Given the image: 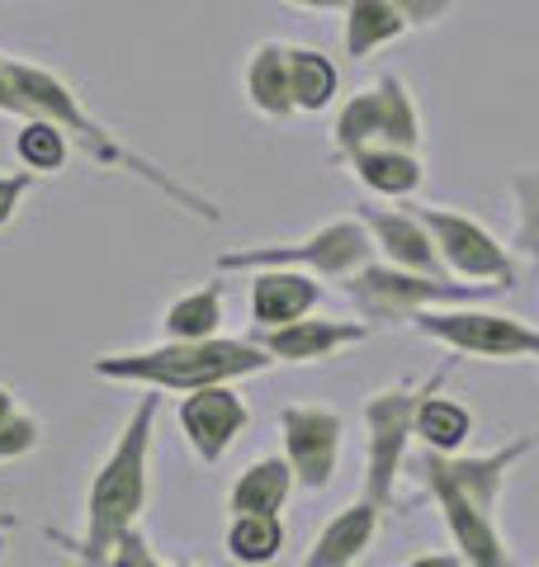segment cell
<instances>
[{
    "label": "cell",
    "instance_id": "8992f818",
    "mask_svg": "<svg viewBox=\"0 0 539 567\" xmlns=\"http://www.w3.org/2000/svg\"><path fill=\"white\" fill-rule=\"evenodd\" d=\"M445 383V374H430L417 388H384L365 402V496L393 506V487H398L407 440L417 435V412L421 402Z\"/></svg>",
    "mask_w": 539,
    "mask_h": 567
},
{
    "label": "cell",
    "instance_id": "836d02e7",
    "mask_svg": "<svg viewBox=\"0 0 539 567\" xmlns=\"http://www.w3.org/2000/svg\"><path fill=\"white\" fill-rule=\"evenodd\" d=\"M289 6H298V10H346L350 0H289Z\"/></svg>",
    "mask_w": 539,
    "mask_h": 567
},
{
    "label": "cell",
    "instance_id": "d4e9b609",
    "mask_svg": "<svg viewBox=\"0 0 539 567\" xmlns=\"http://www.w3.org/2000/svg\"><path fill=\"white\" fill-rule=\"evenodd\" d=\"M469 431H474V416L464 412L455 398H440V388L421 402V412H417V435L426 440V450L455 454L464 440H469Z\"/></svg>",
    "mask_w": 539,
    "mask_h": 567
},
{
    "label": "cell",
    "instance_id": "9a60e30c",
    "mask_svg": "<svg viewBox=\"0 0 539 567\" xmlns=\"http://www.w3.org/2000/svg\"><path fill=\"white\" fill-rule=\"evenodd\" d=\"M359 223L369 227L374 251H379L388 265H398V270H411V275H445V260H440L436 241H430L426 223L417 218V213L365 204V208H359Z\"/></svg>",
    "mask_w": 539,
    "mask_h": 567
},
{
    "label": "cell",
    "instance_id": "2e32d148",
    "mask_svg": "<svg viewBox=\"0 0 539 567\" xmlns=\"http://www.w3.org/2000/svg\"><path fill=\"white\" fill-rule=\"evenodd\" d=\"M251 322L261 331L270 327H289L313 317L322 303V284L303 270H251Z\"/></svg>",
    "mask_w": 539,
    "mask_h": 567
},
{
    "label": "cell",
    "instance_id": "52a82bcc",
    "mask_svg": "<svg viewBox=\"0 0 539 567\" xmlns=\"http://www.w3.org/2000/svg\"><path fill=\"white\" fill-rule=\"evenodd\" d=\"M336 156H350L359 147H407V152H417V142H421V114H417V104H411L407 95V85L393 76H379L369 85V91H359L350 95L346 104L336 110Z\"/></svg>",
    "mask_w": 539,
    "mask_h": 567
},
{
    "label": "cell",
    "instance_id": "ac0fdd59",
    "mask_svg": "<svg viewBox=\"0 0 539 567\" xmlns=\"http://www.w3.org/2000/svg\"><path fill=\"white\" fill-rule=\"evenodd\" d=\"M340 162L350 166V175L365 189L388 194V199H411L421 189V162L407 147H384L379 142V147H359L350 156H340Z\"/></svg>",
    "mask_w": 539,
    "mask_h": 567
},
{
    "label": "cell",
    "instance_id": "d6986e66",
    "mask_svg": "<svg viewBox=\"0 0 539 567\" xmlns=\"http://www.w3.org/2000/svg\"><path fill=\"white\" fill-rule=\"evenodd\" d=\"M294 483L298 477L289 468V458H261V464H251L237 483H232L227 511L232 516H279Z\"/></svg>",
    "mask_w": 539,
    "mask_h": 567
},
{
    "label": "cell",
    "instance_id": "74e56055",
    "mask_svg": "<svg viewBox=\"0 0 539 567\" xmlns=\"http://www.w3.org/2000/svg\"><path fill=\"white\" fill-rule=\"evenodd\" d=\"M0 548H6V544H0Z\"/></svg>",
    "mask_w": 539,
    "mask_h": 567
},
{
    "label": "cell",
    "instance_id": "ba28073f",
    "mask_svg": "<svg viewBox=\"0 0 539 567\" xmlns=\"http://www.w3.org/2000/svg\"><path fill=\"white\" fill-rule=\"evenodd\" d=\"M411 327L459 354H478V360H539V327L507 317V312L430 308Z\"/></svg>",
    "mask_w": 539,
    "mask_h": 567
},
{
    "label": "cell",
    "instance_id": "30bf717a",
    "mask_svg": "<svg viewBox=\"0 0 539 567\" xmlns=\"http://www.w3.org/2000/svg\"><path fill=\"white\" fill-rule=\"evenodd\" d=\"M279 435H284V458L303 487L322 492L336 473L340 458V435L346 421L327 406H279Z\"/></svg>",
    "mask_w": 539,
    "mask_h": 567
},
{
    "label": "cell",
    "instance_id": "4dcf8cb0",
    "mask_svg": "<svg viewBox=\"0 0 539 567\" xmlns=\"http://www.w3.org/2000/svg\"><path fill=\"white\" fill-rule=\"evenodd\" d=\"M33 189V171H20V175H0V227H6L14 218V208H20V199Z\"/></svg>",
    "mask_w": 539,
    "mask_h": 567
},
{
    "label": "cell",
    "instance_id": "4316f807",
    "mask_svg": "<svg viewBox=\"0 0 539 567\" xmlns=\"http://www.w3.org/2000/svg\"><path fill=\"white\" fill-rule=\"evenodd\" d=\"M511 199H516V251L539 260V166L511 175Z\"/></svg>",
    "mask_w": 539,
    "mask_h": 567
},
{
    "label": "cell",
    "instance_id": "1f68e13d",
    "mask_svg": "<svg viewBox=\"0 0 539 567\" xmlns=\"http://www.w3.org/2000/svg\"><path fill=\"white\" fill-rule=\"evenodd\" d=\"M0 114H20L24 123L33 118V114H29V104H24L20 95H14V85H10V71H6V62H0Z\"/></svg>",
    "mask_w": 539,
    "mask_h": 567
},
{
    "label": "cell",
    "instance_id": "277c9868",
    "mask_svg": "<svg viewBox=\"0 0 539 567\" xmlns=\"http://www.w3.org/2000/svg\"><path fill=\"white\" fill-rule=\"evenodd\" d=\"M340 289L350 293L359 317L374 327L417 322L430 308H474L482 298L507 293V289H497V284H469V279H449V275H411L388 260H369L365 270L340 279Z\"/></svg>",
    "mask_w": 539,
    "mask_h": 567
},
{
    "label": "cell",
    "instance_id": "4fadbf2b",
    "mask_svg": "<svg viewBox=\"0 0 539 567\" xmlns=\"http://www.w3.org/2000/svg\"><path fill=\"white\" fill-rule=\"evenodd\" d=\"M530 450H539V431H530V435H520V440H511V445H501V450H492V454H478V458H464V454H436V450H421V458L417 464H426V468H436L445 483H455L469 502L478 506V511H492L497 516V496H501V487H507V473L526 458Z\"/></svg>",
    "mask_w": 539,
    "mask_h": 567
},
{
    "label": "cell",
    "instance_id": "44dd1931",
    "mask_svg": "<svg viewBox=\"0 0 539 567\" xmlns=\"http://www.w3.org/2000/svg\"><path fill=\"white\" fill-rule=\"evenodd\" d=\"M284 62H289V95L298 114H322L327 104H336L340 95V71L327 52L317 48H284Z\"/></svg>",
    "mask_w": 539,
    "mask_h": 567
},
{
    "label": "cell",
    "instance_id": "7402d4cb",
    "mask_svg": "<svg viewBox=\"0 0 539 567\" xmlns=\"http://www.w3.org/2000/svg\"><path fill=\"white\" fill-rule=\"evenodd\" d=\"M411 24L393 0H350L346 6V52L350 58H369L374 48L403 39Z\"/></svg>",
    "mask_w": 539,
    "mask_h": 567
},
{
    "label": "cell",
    "instance_id": "5bb4252c",
    "mask_svg": "<svg viewBox=\"0 0 539 567\" xmlns=\"http://www.w3.org/2000/svg\"><path fill=\"white\" fill-rule=\"evenodd\" d=\"M369 322H332V317H303V322L289 327H270L261 336H251L275 364H317L332 360V354L350 350L365 341Z\"/></svg>",
    "mask_w": 539,
    "mask_h": 567
},
{
    "label": "cell",
    "instance_id": "484cf974",
    "mask_svg": "<svg viewBox=\"0 0 539 567\" xmlns=\"http://www.w3.org/2000/svg\"><path fill=\"white\" fill-rule=\"evenodd\" d=\"M14 152H20V162L33 175H39V171H62L67 152H71V137L52 118H29L20 128V137H14Z\"/></svg>",
    "mask_w": 539,
    "mask_h": 567
},
{
    "label": "cell",
    "instance_id": "8d00e7d4",
    "mask_svg": "<svg viewBox=\"0 0 539 567\" xmlns=\"http://www.w3.org/2000/svg\"><path fill=\"white\" fill-rule=\"evenodd\" d=\"M175 567H200V563H175Z\"/></svg>",
    "mask_w": 539,
    "mask_h": 567
},
{
    "label": "cell",
    "instance_id": "e575fe53",
    "mask_svg": "<svg viewBox=\"0 0 539 567\" xmlns=\"http://www.w3.org/2000/svg\"><path fill=\"white\" fill-rule=\"evenodd\" d=\"M10 416H14V398L6 393V388H0V425H6Z\"/></svg>",
    "mask_w": 539,
    "mask_h": 567
},
{
    "label": "cell",
    "instance_id": "603a6c76",
    "mask_svg": "<svg viewBox=\"0 0 539 567\" xmlns=\"http://www.w3.org/2000/svg\"><path fill=\"white\" fill-rule=\"evenodd\" d=\"M223 327V284H204L185 298H175L161 317L166 341H213Z\"/></svg>",
    "mask_w": 539,
    "mask_h": 567
},
{
    "label": "cell",
    "instance_id": "83f0119b",
    "mask_svg": "<svg viewBox=\"0 0 539 567\" xmlns=\"http://www.w3.org/2000/svg\"><path fill=\"white\" fill-rule=\"evenodd\" d=\"M33 445H39V421H33V416L14 412L6 425H0V458H20Z\"/></svg>",
    "mask_w": 539,
    "mask_h": 567
},
{
    "label": "cell",
    "instance_id": "e0dca14e",
    "mask_svg": "<svg viewBox=\"0 0 539 567\" xmlns=\"http://www.w3.org/2000/svg\"><path fill=\"white\" fill-rule=\"evenodd\" d=\"M379 511L384 506L369 502V496H359V502H350L346 511H336V516L317 529L303 567H355V558L374 544V535H379Z\"/></svg>",
    "mask_w": 539,
    "mask_h": 567
},
{
    "label": "cell",
    "instance_id": "f1b7e54d",
    "mask_svg": "<svg viewBox=\"0 0 539 567\" xmlns=\"http://www.w3.org/2000/svg\"><path fill=\"white\" fill-rule=\"evenodd\" d=\"M104 567H161V563L152 554V544L142 539V529H129V535L114 544V554H110V563H104Z\"/></svg>",
    "mask_w": 539,
    "mask_h": 567
},
{
    "label": "cell",
    "instance_id": "7c38bea8",
    "mask_svg": "<svg viewBox=\"0 0 539 567\" xmlns=\"http://www.w3.org/2000/svg\"><path fill=\"white\" fill-rule=\"evenodd\" d=\"M175 416H180V431H185L190 450L200 454V464H223L232 440L251 425V406L232 393V383H223V388L185 393V402H180Z\"/></svg>",
    "mask_w": 539,
    "mask_h": 567
},
{
    "label": "cell",
    "instance_id": "9c48e42d",
    "mask_svg": "<svg viewBox=\"0 0 539 567\" xmlns=\"http://www.w3.org/2000/svg\"><path fill=\"white\" fill-rule=\"evenodd\" d=\"M411 213L426 223V233H430V241H436L445 270L455 279L497 284V289H511L516 284L511 251L482 223L464 218V213H455V208H440V204H411Z\"/></svg>",
    "mask_w": 539,
    "mask_h": 567
},
{
    "label": "cell",
    "instance_id": "f546056e",
    "mask_svg": "<svg viewBox=\"0 0 539 567\" xmlns=\"http://www.w3.org/2000/svg\"><path fill=\"white\" fill-rule=\"evenodd\" d=\"M393 6L403 10V20H407L411 29H426V24L445 20V14H449V6H455V0H393Z\"/></svg>",
    "mask_w": 539,
    "mask_h": 567
},
{
    "label": "cell",
    "instance_id": "8fae6325",
    "mask_svg": "<svg viewBox=\"0 0 539 567\" xmlns=\"http://www.w3.org/2000/svg\"><path fill=\"white\" fill-rule=\"evenodd\" d=\"M417 473H421L426 492L436 496V506H440V516H445V525H449V535H455V548L464 554V563H469V567H511L507 539H501L492 511H478L469 496H464L455 483H445L436 468L417 464Z\"/></svg>",
    "mask_w": 539,
    "mask_h": 567
},
{
    "label": "cell",
    "instance_id": "7a4b0ae2",
    "mask_svg": "<svg viewBox=\"0 0 539 567\" xmlns=\"http://www.w3.org/2000/svg\"><path fill=\"white\" fill-rule=\"evenodd\" d=\"M156 412H161V398L148 393L129 412L114 450L104 454L95 483H90L85 529H81L77 548H71L81 567H104L114 554V544L129 535V529H138V516H142V506H148V464H152Z\"/></svg>",
    "mask_w": 539,
    "mask_h": 567
},
{
    "label": "cell",
    "instance_id": "5b68a950",
    "mask_svg": "<svg viewBox=\"0 0 539 567\" xmlns=\"http://www.w3.org/2000/svg\"><path fill=\"white\" fill-rule=\"evenodd\" d=\"M374 260V237L365 223L340 218L308 233L303 241L284 246H242V251H223L218 270H303V275H327V279H350Z\"/></svg>",
    "mask_w": 539,
    "mask_h": 567
},
{
    "label": "cell",
    "instance_id": "6da1fadb",
    "mask_svg": "<svg viewBox=\"0 0 539 567\" xmlns=\"http://www.w3.org/2000/svg\"><path fill=\"white\" fill-rule=\"evenodd\" d=\"M6 71H10L14 95L29 104V114H33V118H52V123H58V128H62L71 142H77V147H81L95 166H104V171H123V175H138V181H148L156 194H166L171 204L190 208L200 223H218V218H223V208L213 204V199H204L200 189L180 185L171 171H161L156 162H148V156H138L133 147H123V142H119L110 128H104L100 118H90V114L81 110V100L71 95V85L58 81L52 71L29 66V62H6Z\"/></svg>",
    "mask_w": 539,
    "mask_h": 567
},
{
    "label": "cell",
    "instance_id": "3957f363",
    "mask_svg": "<svg viewBox=\"0 0 539 567\" xmlns=\"http://www.w3.org/2000/svg\"><path fill=\"white\" fill-rule=\"evenodd\" d=\"M275 364L270 354L237 336H213V341H166L156 350H129V354H100L95 374L110 383H142L152 393H200V388H223L251 374H265Z\"/></svg>",
    "mask_w": 539,
    "mask_h": 567
},
{
    "label": "cell",
    "instance_id": "ffe728a7",
    "mask_svg": "<svg viewBox=\"0 0 539 567\" xmlns=\"http://www.w3.org/2000/svg\"><path fill=\"white\" fill-rule=\"evenodd\" d=\"M246 100L251 110L265 118H289L294 95H289V62H284V43H261L246 62Z\"/></svg>",
    "mask_w": 539,
    "mask_h": 567
},
{
    "label": "cell",
    "instance_id": "d6a6232c",
    "mask_svg": "<svg viewBox=\"0 0 539 567\" xmlns=\"http://www.w3.org/2000/svg\"><path fill=\"white\" fill-rule=\"evenodd\" d=\"M407 567H464V554H421V558H411Z\"/></svg>",
    "mask_w": 539,
    "mask_h": 567
},
{
    "label": "cell",
    "instance_id": "cb8c5ba5",
    "mask_svg": "<svg viewBox=\"0 0 539 567\" xmlns=\"http://www.w3.org/2000/svg\"><path fill=\"white\" fill-rule=\"evenodd\" d=\"M223 548H227V558L242 563V567L275 563L279 548H284V520L279 516H232Z\"/></svg>",
    "mask_w": 539,
    "mask_h": 567
},
{
    "label": "cell",
    "instance_id": "d590c367",
    "mask_svg": "<svg viewBox=\"0 0 539 567\" xmlns=\"http://www.w3.org/2000/svg\"><path fill=\"white\" fill-rule=\"evenodd\" d=\"M6 525H10V516H0V529H6Z\"/></svg>",
    "mask_w": 539,
    "mask_h": 567
}]
</instances>
